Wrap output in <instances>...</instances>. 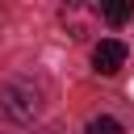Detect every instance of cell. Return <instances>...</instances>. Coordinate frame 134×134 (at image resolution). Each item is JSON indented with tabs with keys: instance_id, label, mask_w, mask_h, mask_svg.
I'll return each mask as SVG.
<instances>
[{
	"instance_id": "obj_1",
	"label": "cell",
	"mask_w": 134,
	"mask_h": 134,
	"mask_svg": "<svg viewBox=\"0 0 134 134\" xmlns=\"http://www.w3.org/2000/svg\"><path fill=\"white\" fill-rule=\"evenodd\" d=\"M42 100H46V88H42L34 75H17V80H8V84L0 88V109H4L13 121H21V126L38 121Z\"/></svg>"
},
{
	"instance_id": "obj_2",
	"label": "cell",
	"mask_w": 134,
	"mask_h": 134,
	"mask_svg": "<svg viewBox=\"0 0 134 134\" xmlns=\"http://www.w3.org/2000/svg\"><path fill=\"white\" fill-rule=\"evenodd\" d=\"M126 42L121 38H100L96 42V50H92V67L100 71V75H117L121 67H126Z\"/></svg>"
},
{
	"instance_id": "obj_3",
	"label": "cell",
	"mask_w": 134,
	"mask_h": 134,
	"mask_svg": "<svg viewBox=\"0 0 134 134\" xmlns=\"http://www.w3.org/2000/svg\"><path fill=\"white\" fill-rule=\"evenodd\" d=\"M96 13H100L109 25H126V21L134 17V4H126V0H113V4H100Z\"/></svg>"
},
{
	"instance_id": "obj_4",
	"label": "cell",
	"mask_w": 134,
	"mask_h": 134,
	"mask_svg": "<svg viewBox=\"0 0 134 134\" xmlns=\"http://www.w3.org/2000/svg\"><path fill=\"white\" fill-rule=\"evenodd\" d=\"M88 134H121V121H117V117H109V113H100V117H92V121H88Z\"/></svg>"
}]
</instances>
